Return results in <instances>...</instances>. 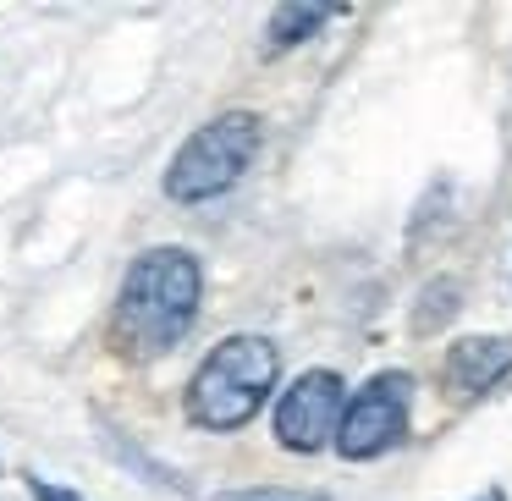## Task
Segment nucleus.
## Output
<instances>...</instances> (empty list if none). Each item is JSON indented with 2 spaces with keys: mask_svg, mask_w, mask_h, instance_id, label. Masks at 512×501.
Listing matches in <instances>:
<instances>
[{
  "mask_svg": "<svg viewBox=\"0 0 512 501\" xmlns=\"http://www.w3.org/2000/svg\"><path fill=\"white\" fill-rule=\"evenodd\" d=\"M204 303V265L199 254L166 243V248H144L127 265L122 292L111 309V347L133 364L166 358L182 336L193 331Z\"/></svg>",
  "mask_w": 512,
  "mask_h": 501,
  "instance_id": "nucleus-1",
  "label": "nucleus"
},
{
  "mask_svg": "<svg viewBox=\"0 0 512 501\" xmlns=\"http://www.w3.org/2000/svg\"><path fill=\"white\" fill-rule=\"evenodd\" d=\"M276 380H281V353L270 336H226L193 369L188 391H182V413H188L193 430L232 435L270 402Z\"/></svg>",
  "mask_w": 512,
  "mask_h": 501,
  "instance_id": "nucleus-2",
  "label": "nucleus"
},
{
  "mask_svg": "<svg viewBox=\"0 0 512 501\" xmlns=\"http://www.w3.org/2000/svg\"><path fill=\"white\" fill-rule=\"evenodd\" d=\"M259 144H265V122L254 111H221L215 122L193 127L182 138L160 188L171 204H210L248 177V166L259 160Z\"/></svg>",
  "mask_w": 512,
  "mask_h": 501,
  "instance_id": "nucleus-3",
  "label": "nucleus"
},
{
  "mask_svg": "<svg viewBox=\"0 0 512 501\" xmlns=\"http://www.w3.org/2000/svg\"><path fill=\"white\" fill-rule=\"evenodd\" d=\"M408 419H413V375L408 369H380L347 397L342 424H336V457L369 463V457L397 452L408 441Z\"/></svg>",
  "mask_w": 512,
  "mask_h": 501,
  "instance_id": "nucleus-4",
  "label": "nucleus"
},
{
  "mask_svg": "<svg viewBox=\"0 0 512 501\" xmlns=\"http://www.w3.org/2000/svg\"><path fill=\"white\" fill-rule=\"evenodd\" d=\"M342 408H347V386L336 369H303L287 391L276 397V446L309 457V452H325L336 446V424H342Z\"/></svg>",
  "mask_w": 512,
  "mask_h": 501,
  "instance_id": "nucleus-5",
  "label": "nucleus"
},
{
  "mask_svg": "<svg viewBox=\"0 0 512 501\" xmlns=\"http://www.w3.org/2000/svg\"><path fill=\"white\" fill-rule=\"evenodd\" d=\"M512 375V342L507 336H463L441 358V386L452 397H485Z\"/></svg>",
  "mask_w": 512,
  "mask_h": 501,
  "instance_id": "nucleus-6",
  "label": "nucleus"
},
{
  "mask_svg": "<svg viewBox=\"0 0 512 501\" xmlns=\"http://www.w3.org/2000/svg\"><path fill=\"white\" fill-rule=\"evenodd\" d=\"M331 17H342V6H331V0H292V6H276V12H270V23H265L270 50L309 45V39L320 34Z\"/></svg>",
  "mask_w": 512,
  "mask_h": 501,
  "instance_id": "nucleus-7",
  "label": "nucleus"
},
{
  "mask_svg": "<svg viewBox=\"0 0 512 501\" xmlns=\"http://www.w3.org/2000/svg\"><path fill=\"white\" fill-rule=\"evenodd\" d=\"M457 292H463L457 276H435L430 287H424V303L413 309V331H441V325L457 314V303H463Z\"/></svg>",
  "mask_w": 512,
  "mask_h": 501,
  "instance_id": "nucleus-8",
  "label": "nucleus"
},
{
  "mask_svg": "<svg viewBox=\"0 0 512 501\" xmlns=\"http://www.w3.org/2000/svg\"><path fill=\"white\" fill-rule=\"evenodd\" d=\"M215 501H331L325 490H292V485H243V490H221Z\"/></svg>",
  "mask_w": 512,
  "mask_h": 501,
  "instance_id": "nucleus-9",
  "label": "nucleus"
},
{
  "mask_svg": "<svg viewBox=\"0 0 512 501\" xmlns=\"http://www.w3.org/2000/svg\"><path fill=\"white\" fill-rule=\"evenodd\" d=\"M28 490H34V501H89L83 490H72V485H50V479H39V474H28Z\"/></svg>",
  "mask_w": 512,
  "mask_h": 501,
  "instance_id": "nucleus-10",
  "label": "nucleus"
},
{
  "mask_svg": "<svg viewBox=\"0 0 512 501\" xmlns=\"http://www.w3.org/2000/svg\"><path fill=\"white\" fill-rule=\"evenodd\" d=\"M479 501H507V490H485V496H479Z\"/></svg>",
  "mask_w": 512,
  "mask_h": 501,
  "instance_id": "nucleus-11",
  "label": "nucleus"
}]
</instances>
